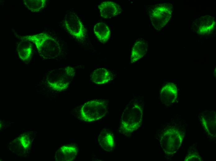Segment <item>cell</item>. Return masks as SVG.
Wrapping results in <instances>:
<instances>
[{
    "label": "cell",
    "instance_id": "7c38bea8",
    "mask_svg": "<svg viewBox=\"0 0 216 161\" xmlns=\"http://www.w3.org/2000/svg\"><path fill=\"white\" fill-rule=\"evenodd\" d=\"M78 152V148L75 145L63 146L60 147L56 152V160L59 161H73L75 159Z\"/></svg>",
    "mask_w": 216,
    "mask_h": 161
},
{
    "label": "cell",
    "instance_id": "52a82bcc",
    "mask_svg": "<svg viewBox=\"0 0 216 161\" xmlns=\"http://www.w3.org/2000/svg\"><path fill=\"white\" fill-rule=\"evenodd\" d=\"M64 25L68 32L74 37L80 40L84 37L86 31L84 25L75 13L70 12L67 13Z\"/></svg>",
    "mask_w": 216,
    "mask_h": 161
},
{
    "label": "cell",
    "instance_id": "ba28073f",
    "mask_svg": "<svg viewBox=\"0 0 216 161\" xmlns=\"http://www.w3.org/2000/svg\"><path fill=\"white\" fill-rule=\"evenodd\" d=\"M216 20L212 16H202L195 20L193 23L194 32L203 36H210L216 28Z\"/></svg>",
    "mask_w": 216,
    "mask_h": 161
},
{
    "label": "cell",
    "instance_id": "2e32d148",
    "mask_svg": "<svg viewBox=\"0 0 216 161\" xmlns=\"http://www.w3.org/2000/svg\"><path fill=\"white\" fill-rule=\"evenodd\" d=\"M94 34L98 40L103 43L106 42L110 34V29L104 23L100 22L95 24L94 28Z\"/></svg>",
    "mask_w": 216,
    "mask_h": 161
},
{
    "label": "cell",
    "instance_id": "5b68a950",
    "mask_svg": "<svg viewBox=\"0 0 216 161\" xmlns=\"http://www.w3.org/2000/svg\"><path fill=\"white\" fill-rule=\"evenodd\" d=\"M108 103L105 100H90L85 102L80 110L81 119L87 122H92L104 117L108 112Z\"/></svg>",
    "mask_w": 216,
    "mask_h": 161
},
{
    "label": "cell",
    "instance_id": "5bb4252c",
    "mask_svg": "<svg viewBox=\"0 0 216 161\" xmlns=\"http://www.w3.org/2000/svg\"><path fill=\"white\" fill-rule=\"evenodd\" d=\"M98 141L101 147L107 151H112L115 147L114 137L112 132L106 128H102L98 136Z\"/></svg>",
    "mask_w": 216,
    "mask_h": 161
},
{
    "label": "cell",
    "instance_id": "d6986e66",
    "mask_svg": "<svg viewBox=\"0 0 216 161\" xmlns=\"http://www.w3.org/2000/svg\"><path fill=\"white\" fill-rule=\"evenodd\" d=\"M17 141L19 142L20 147L25 150H26L30 147L31 141L28 135L23 134L17 138Z\"/></svg>",
    "mask_w": 216,
    "mask_h": 161
},
{
    "label": "cell",
    "instance_id": "ffe728a7",
    "mask_svg": "<svg viewBox=\"0 0 216 161\" xmlns=\"http://www.w3.org/2000/svg\"><path fill=\"white\" fill-rule=\"evenodd\" d=\"M185 161H203V159L195 149L190 151L185 157Z\"/></svg>",
    "mask_w": 216,
    "mask_h": 161
},
{
    "label": "cell",
    "instance_id": "277c9868",
    "mask_svg": "<svg viewBox=\"0 0 216 161\" xmlns=\"http://www.w3.org/2000/svg\"><path fill=\"white\" fill-rule=\"evenodd\" d=\"M173 5L164 3L150 7L148 14L153 27L160 30L167 24L173 15Z\"/></svg>",
    "mask_w": 216,
    "mask_h": 161
},
{
    "label": "cell",
    "instance_id": "3957f363",
    "mask_svg": "<svg viewBox=\"0 0 216 161\" xmlns=\"http://www.w3.org/2000/svg\"><path fill=\"white\" fill-rule=\"evenodd\" d=\"M23 39L30 41L34 43L40 53H44L46 56L52 58L56 56L60 50L59 44L56 40L47 34L41 33L28 36Z\"/></svg>",
    "mask_w": 216,
    "mask_h": 161
},
{
    "label": "cell",
    "instance_id": "30bf717a",
    "mask_svg": "<svg viewBox=\"0 0 216 161\" xmlns=\"http://www.w3.org/2000/svg\"><path fill=\"white\" fill-rule=\"evenodd\" d=\"M178 97V91L175 85L172 83L165 84L160 92V99L162 103L167 106L175 103Z\"/></svg>",
    "mask_w": 216,
    "mask_h": 161
},
{
    "label": "cell",
    "instance_id": "e0dca14e",
    "mask_svg": "<svg viewBox=\"0 0 216 161\" xmlns=\"http://www.w3.org/2000/svg\"><path fill=\"white\" fill-rule=\"evenodd\" d=\"M18 53L21 60L24 62L28 61L32 55V45L27 40L22 41L18 45Z\"/></svg>",
    "mask_w": 216,
    "mask_h": 161
},
{
    "label": "cell",
    "instance_id": "ac0fdd59",
    "mask_svg": "<svg viewBox=\"0 0 216 161\" xmlns=\"http://www.w3.org/2000/svg\"><path fill=\"white\" fill-rule=\"evenodd\" d=\"M24 4L26 7L32 11L38 12L43 10L46 5L45 0H25Z\"/></svg>",
    "mask_w": 216,
    "mask_h": 161
},
{
    "label": "cell",
    "instance_id": "4fadbf2b",
    "mask_svg": "<svg viewBox=\"0 0 216 161\" xmlns=\"http://www.w3.org/2000/svg\"><path fill=\"white\" fill-rule=\"evenodd\" d=\"M148 43L142 38H139L135 41L130 54L131 63H135L142 58L146 54Z\"/></svg>",
    "mask_w": 216,
    "mask_h": 161
},
{
    "label": "cell",
    "instance_id": "8fae6325",
    "mask_svg": "<svg viewBox=\"0 0 216 161\" xmlns=\"http://www.w3.org/2000/svg\"><path fill=\"white\" fill-rule=\"evenodd\" d=\"M101 16L105 18H110L118 15L122 11L120 6L111 1L101 2L98 6Z\"/></svg>",
    "mask_w": 216,
    "mask_h": 161
},
{
    "label": "cell",
    "instance_id": "6da1fadb",
    "mask_svg": "<svg viewBox=\"0 0 216 161\" xmlns=\"http://www.w3.org/2000/svg\"><path fill=\"white\" fill-rule=\"evenodd\" d=\"M186 130L182 120L173 119L158 133L160 145L168 159L173 157L179 149Z\"/></svg>",
    "mask_w": 216,
    "mask_h": 161
},
{
    "label": "cell",
    "instance_id": "9c48e42d",
    "mask_svg": "<svg viewBox=\"0 0 216 161\" xmlns=\"http://www.w3.org/2000/svg\"><path fill=\"white\" fill-rule=\"evenodd\" d=\"M200 120L205 133L211 137H216V112L206 111L200 114Z\"/></svg>",
    "mask_w": 216,
    "mask_h": 161
},
{
    "label": "cell",
    "instance_id": "9a60e30c",
    "mask_svg": "<svg viewBox=\"0 0 216 161\" xmlns=\"http://www.w3.org/2000/svg\"><path fill=\"white\" fill-rule=\"evenodd\" d=\"M112 73L108 70L101 68L94 70L91 74V80L95 84H106L113 78Z\"/></svg>",
    "mask_w": 216,
    "mask_h": 161
},
{
    "label": "cell",
    "instance_id": "7a4b0ae2",
    "mask_svg": "<svg viewBox=\"0 0 216 161\" xmlns=\"http://www.w3.org/2000/svg\"><path fill=\"white\" fill-rule=\"evenodd\" d=\"M144 104L141 100L132 99L121 116L118 131L126 135L137 130L142 124Z\"/></svg>",
    "mask_w": 216,
    "mask_h": 161
},
{
    "label": "cell",
    "instance_id": "8992f818",
    "mask_svg": "<svg viewBox=\"0 0 216 161\" xmlns=\"http://www.w3.org/2000/svg\"><path fill=\"white\" fill-rule=\"evenodd\" d=\"M74 68L68 66L52 71L48 76L47 84L52 89L57 91L66 89L75 75Z\"/></svg>",
    "mask_w": 216,
    "mask_h": 161
}]
</instances>
